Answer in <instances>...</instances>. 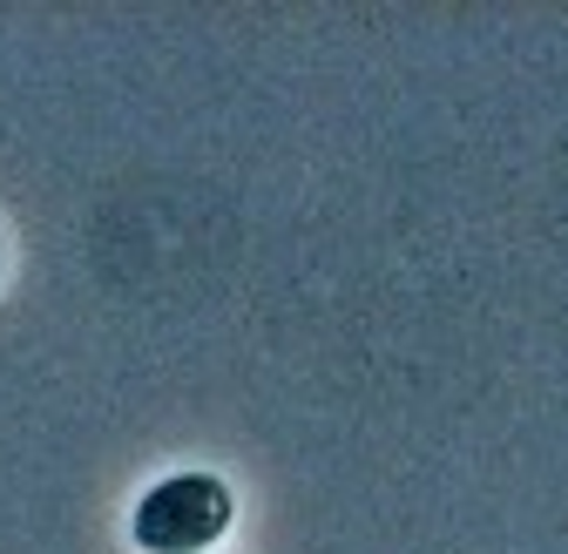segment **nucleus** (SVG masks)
Returning <instances> with one entry per match:
<instances>
[{"mask_svg":"<svg viewBox=\"0 0 568 554\" xmlns=\"http://www.w3.org/2000/svg\"><path fill=\"white\" fill-rule=\"evenodd\" d=\"M231 514H237V501L217 473H163L135 501L129 534L142 554H203L231 534Z\"/></svg>","mask_w":568,"mask_h":554,"instance_id":"nucleus-1","label":"nucleus"}]
</instances>
